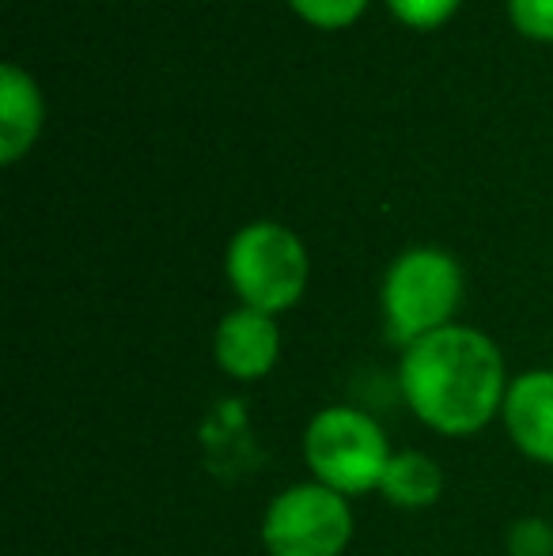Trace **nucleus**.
<instances>
[{"label":"nucleus","instance_id":"nucleus-4","mask_svg":"<svg viewBox=\"0 0 553 556\" xmlns=\"http://www.w3.org/2000/svg\"><path fill=\"white\" fill-rule=\"evenodd\" d=\"M353 527V500L307 477L269 500L259 538L266 556H345Z\"/></svg>","mask_w":553,"mask_h":556},{"label":"nucleus","instance_id":"nucleus-11","mask_svg":"<svg viewBox=\"0 0 553 556\" xmlns=\"http://www.w3.org/2000/svg\"><path fill=\"white\" fill-rule=\"evenodd\" d=\"M368 0H292V8L315 27H349Z\"/></svg>","mask_w":553,"mask_h":556},{"label":"nucleus","instance_id":"nucleus-3","mask_svg":"<svg viewBox=\"0 0 553 556\" xmlns=\"http://www.w3.org/2000/svg\"><path fill=\"white\" fill-rule=\"evenodd\" d=\"M463 303V269L436 247H414L384 277V330L391 344H414L420 337L455 326Z\"/></svg>","mask_w":553,"mask_h":556},{"label":"nucleus","instance_id":"nucleus-9","mask_svg":"<svg viewBox=\"0 0 553 556\" xmlns=\"http://www.w3.org/2000/svg\"><path fill=\"white\" fill-rule=\"evenodd\" d=\"M379 496L402 511H425L443 496V466L432 454L414 451V446L394 451L391 466L379 481Z\"/></svg>","mask_w":553,"mask_h":556},{"label":"nucleus","instance_id":"nucleus-8","mask_svg":"<svg viewBox=\"0 0 553 556\" xmlns=\"http://www.w3.org/2000/svg\"><path fill=\"white\" fill-rule=\"evenodd\" d=\"M42 125V99L23 68H0V160L15 163Z\"/></svg>","mask_w":553,"mask_h":556},{"label":"nucleus","instance_id":"nucleus-1","mask_svg":"<svg viewBox=\"0 0 553 556\" xmlns=\"http://www.w3.org/2000/svg\"><path fill=\"white\" fill-rule=\"evenodd\" d=\"M508 387L512 379L501 349L474 326H443L402 349V402L428 432L443 440H470L501 420Z\"/></svg>","mask_w":553,"mask_h":556},{"label":"nucleus","instance_id":"nucleus-6","mask_svg":"<svg viewBox=\"0 0 553 556\" xmlns=\"http://www.w3.org/2000/svg\"><path fill=\"white\" fill-rule=\"evenodd\" d=\"M213 356L221 371L236 382L266 379L280 359V330L274 315L251 307H236L221 318L213 333Z\"/></svg>","mask_w":553,"mask_h":556},{"label":"nucleus","instance_id":"nucleus-5","mask_svg":"<svg viewBox=\"0 0 553 556\" xmlns=\"http://www.w3.org/2000/svg\"><path fill=\"white\" fill-rule=\"evenodd\" d=\"M228 280L239 295V307L280 315L296 307L307 288V250L288 227L251 224L228 247Z\"/></svg>","mask_w":553,"mask_h":556},{"label":"nucleus","instance_id":"nucleus-2","mask_svg":"<svg viewBox=\"0 0 553 556\" xmlns=\"http://www.w3.org/2000/svg\"><path fill=\"white\" fill-rule=\"evenodd\" d=\"M394 446L384 425L356 405H326L303 428V462L311 481L356 500L379 492Z\"/></svg>","mask_w":553,"mask_h":556},{"label":"nucleus","instance_id":"nucleus-13","mask_svg":"<svg viewBox=\"0 0 553 556\" xmlns=\"http://www.w3.org/2000/svg\"><path fill=\"white\" fill-rule=\"evenodd\" d=\"M512 20L524 35L553 42V0H512Z\"/></svg>","mask_w":553,"mask_h":556},{"label":"nucleus","instance_id":"nucleus-12","mask_svg":"<svg viewBox=\"0 0 553 556\" xmlns=\"http://www.w3.org/2000/svg\"><path fill=\"white\" fill-rule=\"evenodd\" d=\"M394 8L402 23L410 27H440L451 12L458 8V0H387Z\"/></svg>","mask_w":553,"mask_h":556},{"label":"nucleus","instance_id":"nucleus-7","mask_svg":"<svg viewBox=\"0 0 553 556\" xmlns=\"http://www.w3.org/2000/svg\"><path fill=\"white\" fill-rule=\"evenodd\" d=\"M501 425L524 458L553 466V371L531 367L516 375L501 409Z\"/></svg>","mask_w":553,"mask_h":556},{"label":"nucleus","instance_id":"nucleus-10","mask_svg":"<svg viewBox=\"0 0 553 556\" xmlns=\"http://www.w3.org/2000/svg\"><path fill=\"white\" fill-rule=\"evenodd\" d=\"M508 556H553V527L539 515H524L504 534Z\"/></svg>","mask_w":553,"mask_h":556}]
</instances>
